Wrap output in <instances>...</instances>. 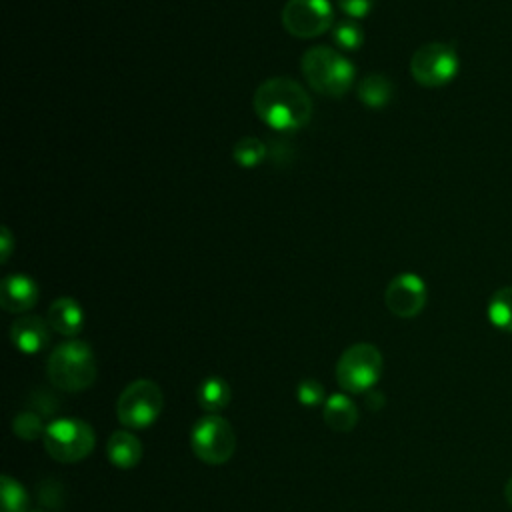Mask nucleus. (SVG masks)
I'll return each mask as SVG.
<instances>
[{
	"label": "nucleus",
	"mask_w": 512,
	"mask_h": 512,
	"mask_svg": "<svg viewBox=\"0 0 512 512\" xmlns=\"http://www.w3.org/2000/svg\"><path fill=\"white\" fill-rule=\"evenodd\" d=\"M254 112L272 130L290 132L310 122L312 100L296 80L276 76L256 88Z\"/></svg>",
	"instance_id": "f257e3e1"
},
{
	"label": "nucleus",
	"mask_w": 512,
	"mask_h": 512,
	"mask_svg": "<svg viewBox=\"0 0 512 512\" xmlns=\"http://www.w3.org/2000/svg\"><path fill=\"white\" fill-rule=\"evenodd\" d=\"M302 74L316 92L340 98L354 82V64L330 46H312L300 60Z\"/></svg>",
	"instance_id": "f03ea898"
},
{
	"label": "nucleus",
	"mask_w": 512,
	"mask_h": 512,
	"mask_svg": "<svg viewBox=\"0 0 512 512\" xmlns=\"http://www.w3.org/2000/svg\"><path fill=\"white\" fill-rule=\"evenodd\" d=\"M48 380L64 392H80L96 380V360L82 340H68L52 350L46 362Z\"/></svg>",
	"instance_id": "7ed1b4c3"
},
{
	"label": "nucleus",
	"mask_w": 512,
	"mask_h": 512,
	"mask_svg": "<svg viewBox=\"0 0 512 512\" xmlns=\"http://www.w3.org/2000/svg\"><path fill=\"white\" fill-rule=\"evenodd\" d=\"M384 360L374 344L358 342L348 346L336 364V380L340 388L352 394L368 392L382 376Z\"/></svg>",
	"instance_id": "20e7f679"
},
{
	"label": "nucleus",
	"mask_w": 512,
	"mask_h": 512,
	"mask_svg": "<svg viewBox=\"0 0 512 512\" xmlns=\"http://www.w3.org/2000/svg\"><path fill=\"white\" fill-rule=\"evenodd\" d=\"M460 70V58L448 42H426L410 58V74L424 88L450 84Z\"/></svg>",
	"instance_id": "39448f33"
},
{
	"label": "nucleus",
	"mask_w": 512,
	"mask_h": 512,
	"mask_svg": "<svg viewBox=\"0 0 512 512\" xmlns=\"http://www.w3.org/2000/svg\"><path fill=\"white\" fill-rule=\"evenodd\" d=\"M194 454L210 466L226 464L236 450V434L230 422L218 414H206L190 430Z\"/></svg>",
	"instance_id": "423d86ee"
},
{
	"label": "nucleus",
	"mask_w": 512,
	"mask_h": 512,
	"mask_svg": "<svg viewBox=\"0 0 512 512\" xmlns=\"http://www.w3.org/2000/svg\"><path fill=\"white\" fill-rule=\"evenodd\" d=\"M42 438H44L46 452L54 460L64 464L84 460L92 452L96 442V436L90 424L82 420H72V418L54 420L52 424L46 426Z\"/></svg>",
	"instance_id": "0eeeda50"
},
{
	"label": "nucleus",
	"mask_w": 512,
	"mask_h": 512,
	"mask_svg": "<svg viewBox=\"0 0 512 512\" xmlns=\"http://www.w3.org/2000/svg\"><path fill=\"white\" fill-rule=\"evenodd\" d=\"M162 412V390L152 380L130 382L116 402L120 424L136 430L150 426Z\"/></svg>",
	"instance_id": "6e6552de"
},
{
	"label": "nucleus",
	"mask_w": 512,
	"mask_h": 512,
	"mask_svg": "<svg viewBox=\"0 0 512 512\" xmlns=\"http://www.w3.org/2000/svg\"><path fill=\"white\" fill-rule=\"evenodd\" d=\"M282 26L294 38H316L334 26L328 0H288L282 8Z\"/></svg>",
	"instance_id": "1a4fd4ad"
},
{
	"label": "nucleus",
	"mask_w": 512,
	"mask_h": 512,
	"mask_svg": "<svg viewBox=\"0 0 512 512\" xmlns=\"http://www.w3.org/2000/svg\"><path fill=\"white\" fill-rule=\"evenodd\" d=\"M426 284L418 274L402 272L394 276L384 290L386 308L398 318H414L426 306Z\"/></svg>",
	"instance_id": "9d476101"
},
{
	"label": "nucleus",
	"mask_w": 512,
	"mask_h": 512,
	"mask_svg": "<svg viewBox=\"0 0 512 512\" xmlns=\"http://www.w3.org/2000/svg\"><path fill=\"white\" fill-rule=\"evenodd\" d=\"M38 302V286L26 274H10L0 282V306L6 312L22 314Z\"/></svg>",
	"instance_id": "9b49d317"
},
{
	"label": "nucleus",
	"mask_w": 512,
	"mask_h": 512,
	"mask_svg": "<svg viewBox=\"0 0 512 512\" xmlns=\"http://www.w3.org/2000/svg\"><path fill=\"white\" fill-rule=\"evenodd\" d=\"M48 322H44L40 316L34 314H24L20 318H16L10 326V340L12 344L24 352V354H36L40 352L48 340H50V332H48Z\"/></svg>",
	"instance_id": "f8f14e48"
},
{
	"label": "nucleus",
	"mask_w": 512,
	"mask_h": 512,
	"mask_svg": "<svg viewBox=\"0 0 512 512\" xmlns=\"http://www.w3.org/2000/svg\"><path fill=\"white\" fill-rule=\"evenodd\" d=\"M46 322L52 330H56L62 336H76L84 326L82 306L68 296L56 298L48 308Z\"/></svg>",
	"instance_id": "ddd939ff"
},
{
	"label": "nucleus",
	"mask_w": 512,
	"mask_h": 512,
	"mask_svg": "<svg viewBox=\"0 0 512 512\" xmlns=\"http://www.w3.org/2000/svg\"><path fill=\"white\" fill-rule=\"evenodd\" d=\"M106 456H108V460L116 468L128 470V468H134L140 462V458H142V444H140V440L132 432L118 430V432H114L108 438Z\"/></svg>",
	"instance_id": "4468645a"
},
{
	"label": "nucleus",
	"mask_w": 512,
	"mask_h": 512,
	"mask_svg": "<svg viewBox=\"0 0 512 512\" xmlns=\"http://www.w3.org/2000/svg\"><path fill=\"white\" fill-rule=\"evenodd\" d=\"M322 416H324V422L330 430L350 432L358 422V408L348 396L334 394L324 402Z\"/></svg>",
	"instance_id": "2eb2a0df"
},
{
	"label": "nucleus",
	"mask_w": 512,
	"mask_h": 512,
	"mask_svg": "<svg viewBox=\"0 0 512 512\" xmlns=\"http://www.w3.org/2000/svg\"><path fill=\"white\" fill-rule=\"evenodd\" d=\"M394 94V86L388 76L380 72H372L362 78L358 84V98L368 108H384L390 104Z\"/></svg>",
	"instance_id": "dca6fc26"
},
{
	"label": "nucleus",
	"mask_w": 512,
	"mask_h": 512,
	"mask_svg": "<svg viewBox=\"0 0 512 512\" xmlns=\"http://www.w3.org/2000/svg\"><path fill=\"white\" fill-rule=\"evenodd\" d=\"M230 386L226 380L218 378V376H212V378H206L200 386H198V392H196V398H198V404L208 412V414H216L220 412L222 408L228 406L230 402Z\"/></svg>",
	"instance_id": "f3484780"
},
{
	"label": "nucleus",
	"mask_w": 512,
	"mask_h": 512,
	"mask_svg": "<svg viewBox=\"0 0 512 512\" xmlns=\"http://www.w3.org/2000/svg\"><path fill=\"white\" fill-rule=\"evenodd\" d=\"M486 316L494 328L512 334V286L498 288L490 296L486 306Z\"/></svg>",
	"instance_id": "a211bd4d"
},
{
	"label": "nucleus",
	"mask_w": 512,
	"mask_h": 512,
	"mask_svg": "<svg viewBox=\"0 0 512 512\" xmlns=\"http://www.w3.org/2000/svg\"><path fill=\"white\" fill-rule=\"evenodd\" d=\"M232 156H234L236 164H240L244 168H254L264 160L266 146L256 136H246L234 144Z\"/></svg>",
	"instance_id": "6ab92c4d"
},
{
	"label": "nucleus",
	"mask_w": 512,
	"mask_h": 512,
	"mask_svg": "<svg viewBox=\"0 0 512 512\" xmlns=\"http://www.w3.org/2000/svg\"><path fill=\"white\" fill-rule=\"evenodd\" d=\"M0 512H28V494L22 488L20 482H16L10 476H2V488H0Z\"/></svg>",
	"instance_id": "aec40b11"
},
{
	"label": "nucleus",
	"mask_w": 512,
	"mask_h": 512,
	"mask_svg": "<svg viewBox=\"0 0 512 512\" xmlns=\"http://www.w3.org/2000/svg\"><path fill=\"white\" fill-rule=\"evenodd\" d=\"M332 38L344 50H358L364 42V30L354 20H340L332 26Z\"/></svg>",
	"instance_id": "412c9836"
},
{
	"label": "nucleus",
	"mask_w": 512,
	"mask_h": 512,
	"mask_svg": "<svg viewBox=\"0 0 512 512\" xmlns=\"http://www.w3.org/2000/svg\"><path fill=\"white\" fill-rule=\"evenodd\" d=\"M12 430L16 436H20L22 440H36L40 436H44V424H42V416L36 412H22L12 420Z\"/></svg>",
	"instance_id": "4be33fe9"
},
{
	"label": "nucleus",
	"mask_w": 512,
	"mask_h": 512,
	"mask_svg": "<svg viewBox=\"0 0 512 512\" xmlns=\"http://www.w3.org/2000/svg\"><path fill=\"white\" fill-rule=\"evenodd\" d=\"M298 402L304 406H320L324 400V388L316 380H302L296 390Z\"/></svg>",
	"instance_id": "5701e85b"
},
{
	"label": "nucleus",
	"mask_w": 512,
	"mask_h": 512,
	"mask_svg": "<svg viewBox=\"0 0 512 512\" xmlns=\"http://www.w3.org/2000/svg\"><path fill=\"white\" fill-rule=\"evenodd\" d=\"M338 8L350 18H364L372 12L376 0H336Z\"/></svg>",
	"instance_id": "b1692460"
},
{
	"label": "nucleus",
	"mask_w": 512,
	"mask_h": 512,
	"mask_svg": "<svg viewBox=\"0 0 512 512\" xmlns=\"http://www.w3.org/2000/svg\"><path fill=\"white\" fill-rule=\"evenodd\" d=\"M10 252H12V232L6 226H2V230H0V260L6 262Z\"/></svg>",
	"instance_id": "393cba45"
},
{
	"label": "nucleus",
	"mask_w": 512,
	"mask_h": 512,
	"mask_svg": "<svg viewBox=\"0 0 512 512\" xmlns=\"http://www.w3.org/2000/svg\"><path fill=\"white\" fill-rule=\"evenodd\" d=\"M504 498H506V502L512 506V476L508 478V482H506V486H504Z\"/></svg>",
	"instance_id": "a878e982"
},
{
	"label": "nucleus",
	"mask_w": 512,
	"mask_h": 512,
	"mask_svg": "<svg viewBox=\"0 0 512 512\" xmlns=\"http://www.w3.org/2000/svg\"><path fill=\"white\" fill-rule=\"evenodd\" d=\"M32 512H42V510H32Z\"/></svg>",
	"instance_id": "bb28decb"
}]
</instances>
